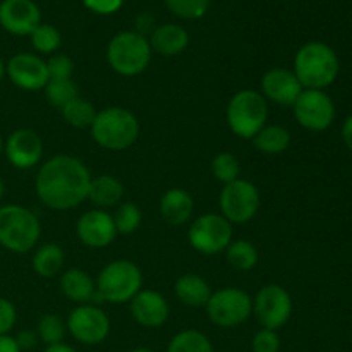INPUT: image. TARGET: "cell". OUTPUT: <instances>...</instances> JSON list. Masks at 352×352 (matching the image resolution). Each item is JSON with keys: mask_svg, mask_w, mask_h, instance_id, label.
<instances>
[{"mask_svg": "<svg viewBox=\"0 0 352 352\" xmlns=\"http://www.w3.org/2000/svg\"><path fill=\"white\" fill-rule=\"evenodd\" d=\"M91 174L79 158L55 155L40 167L34 189L45 206L55 212L74 210L88 199Z\"/></svg>", "mask_w": 352, "mask_h": 352, "instance_id": "6da1fadb", "label": "cell"}, {"mask_svg": "<svg viewBox=\"0 0 352 352\" xmlns=\"http://www.w3.org/2000/svg\"><path fill=\"white\" fill-rule=\"evenodd\" d=\"M292 71L305 89H325L336 82L340 62L330 45L308 41L296 52Z\"/></svg>", "mask_w": 352, "mask_h": 352, "instance_id": "7a4b0ae2", "label": "cell"}, {"mask_svg": "<svg viewBox=\"0 0 352 352\" xmlns=\"http://www.w3.org/2000/svg\"><path fill=\"white\" fill-rule=\"evenodd\" d=\"M89 131L98 146L110 151H124L136 143L140 122L131 110L124 107H109L96 112Z\"/></svg>", "mask_w": 352, "mask_h": 352, "instance_id": "3957f363", "label": "cell"}, {"mask_svg": "<svg viewBox=\"0 0 352 352\" xmlns=\"http://www.w3.org/2000/svg\"><path fill=\"white\" fill-rule=\"evenodd\" d=\"M41 236V223L31 210L21 205L0 206V246L16 254L33 250Z\"/></svg>", "mask_w": 352, "mask_h": 352, "instance_id": "277c9868", "label": "cell"}, {"mask_svg": "<svg viewBox=\"0 0 352 352\" xmlns=\"http://www.w3.org/2000/svg\"><path fill=\"white\" fill-rule=\"evenodd\" d=\"M96 299L122 305L131 302V299L143 287V274L140 267L129 260H116L102 268L96 278Z\"/></svg>", "mask_w": 352, "mask_h": 352, "instance_id": "5b68a950", "label": "cell"}, {"mask_svg": "<svg viewBox=\"0 0 352 352\" xmlns=\"http://www.w3.org/2000/svg\"><path fill=\"white\" fill-rule=\"evenodd\" d=\"M150 41L136 31H120L113 34L107 47V60L120 76H138L146 71L151 62Z\"/></svg>", "mask_w": 352, "mask_h": 352, "instance_id": "8992f818", "label": "cell"}, {"mask_svg": "<svg viewBox=\"0 0 352 352\" xmlns=\"http://www.w3.org/2000/svg\"><path fill=\"white\" fill-rule=\"evenodd\" d=\"M227 124L236 136L253 140L268 122V102L256 89H241L227 105Z\"/></svg>", "mask_w": 352, "mask_h": 352, "instance_id": "52a82bcc", "label": "cell"}, {"mask_svg": "<svg viewBox=\"0 0 352 352\" xmlns=\"http://www.w3.org/2000/svg\"><path fill=\"white\" fill-rule=\"evenodd\" d=\"M205 308L213 325L220 329H234L243 325L253 315V299L243 289L226 287L212 292Z\"/></svg>", "mask_w": 352, "mask_h": 352, "instance_id": "ba28073f", "label": "cell"}, {"mask_svg": "<svg viewBox=\"0 0 352 352\" xmlns=\"http://www.w3.org/2000/svg\"><path fill=\"white\" fill-rule=\"evenodd\" d=\"M188 239L198 253L206 256L219 254L232 243V223L220 213H205L191 223Z\"/></svg>", "mask_w": 352, "mask_h": 352, "instance_id": "9c48e42d", "label": "cell"}, {"mask_svg": "<svg viewBox=\"0 0 352 352\" xmlns=\"http://www.w3.org/2000/svg\"><path fill=\"white\" fill-rule=\"evenodd\" d=\"M260 210V191L246 179L223 184L220 192V215L230 223H246L254 219Z\"/></svg>", "mask_w": 352, "mask_h": 352, "instance_id": "30bf717a", "label": "cell"}, {"mask_svg": "<svg viewBox=\"0 0 352 352\" xmlns=\"http://www.w3.org/2000/svg\"><path fill=\"white\" fill-rule=\"evenodd\" d=\"M253 315L261 329L277 332L292 316L291 294L278 284L263 285L253 299Z\"/></svg>", "mask_w": 352, "mask_h": 352, "instance_id": "8fae6325", "label": "cell"}, {"mask_svg": "<svg viewBox=\"0 0 352 352\" xmlns=\"http://www.w3.org/2000/svg\"><path fill=\"white\" fill-rule=\"evenodd\" d=\"M67 332L85 346H98L110 333V318L95 305H78L67 316Z\"/></svg>", "mask_w": 352, "mask_h": 352, "instance_id": "7c38bea8", "label": "cell"}, {"mask_svg": "<svg viewBox=\"0 0 352 352\" xmlns=\"http://www.w3.org/2000/svg\"><path fill=\"white\" fill-rule=\"evenodd\" d=\"M292 110L299 126L313 133L327 131L336 120V103L323 89H302Z\"/></svg>", "mask_w": 352, "mask_h": 352, "instance_id": "4fadbf2b", "label": "cell"}, {"mask_svg": "<svg viewBox=\"0 0 352 352\" xmlns=\"http://www.w3.org/2000/svg\"><path fill=\"white\" fill-rule=\"evenodd\" d=\"M6 74L14 86L24 91H38L43 89L48 82L47 60L36 54L21 52L10 57L6 64Z\"/></svg>", "mask_w": 352, "mask_h": 352, "instance_id": "5bb4252c", "label": "cell"}, {"mask_svg": "<svg viewBox=\"0 0 352 352\" xmlns=\"http://www.w3.org/2000/svg\"><path fill=\"white\" fill-rule=\"evenodd\" d=\"M41 24V10L33 0H2L0 26L14 36H30Z\"/></svg>", "mask_w": 352, "mask_h": 352, "instance_id": "9a60e30c", "label": "cell"}, {"mask_svg": "<svg viewBox=\"0 0 352 352\" xmlns=\"http://www.w3.org/2000/svg\"><path fill=\"white\" fill-rule=\"evenodd\" d=\"M3 153L12 167L28 170L40 164L43 157V141L33 129H16L3 143Z\"/></svg>", "mask_w": 352, "mask_h": 352, "instance_id": "2e32d148", "label": "cell"}, {"mask_svg": "<svg viewBox=\"0 0 352 352\" xmlns=\"http://www.w3.org/2000/svg\"><path fill=\"white\" fill-rule=\"evenodd\" d=\"M76 232H78L79 241L91 250H103L110 246L119 236L113 217L100 208L82 213L76 226Z\"/></svg>", "mask_w": 352, "mask_h": 352, "instance_id": "e0dca14e", "label": "cell"}, {"mask_svg": "<svg viewBox=\"0 0 352 352\" xmlns=\"http://www.w3.org/2000/svg\"><path fill=\"white\" fill-rule=\"evenodd\" d=\"M302 86L294 71L285 67H274L261 78V95L267 102L280 107H292L301 95Z\"/></svg>", "mask_w": 352, "mask_h": 352, "instance_id": "ac0fdd59", "label": "cell"}, {"mask_svg": "<svg viewBox=\"0 0 352 352\" xmlns=\"http://www.w3.org/2000/svg\"><path fill=\"white\" fill-rule=\"evenodd\" d=\"M131 315H133L134 322L144 329H160L162 325L167 323L170 306L160 292L151 291V289H141L131 299Z\"/></svg>", "mask_w": 352, "mask_h": 352, "instance_id": "d6986e66", "label": "cell"}, {"mask_svg": "<svg viewBox=\"0 0 352 352\" xmlns=\"http://www.w3.org/2000/svg\"><path fill=\"white\" fill-rule=\"evenodd\" d=\"M151 52L164 57H175L181 55L189 45V33L181 24L167 23L157 26L150 34Z\"/></svg>", "mask_w": 352, "mask_h": 352, "instance_id": "ffe728a7", "label": "cell"}, {"mask_svg": "<svg viewBox=\"0 0 352 352\" xmlns=\"http://www.w3.org/2000/svg\"><path fill=\"white\" fill-rule=\"evenodd\" d=\"M195 210L192 196L182 188H172L165 191L160 199V213L170 226H184L189 222Z\"/></svg>", "mask_w": 352, "mask_h": 352, "instance_id": "44dd1931", "label": "cell"}, {"mask_svg": "<svg viewBox=\"0 0 352 352\" xmlns=\"http://www.w3.org/2000/svg\"><path fill=\"white\" fill-rule=\"evenodd\" d=\"M60 291L76 305H89L96 298V284L91 275L79 268H71L60 275Z\"/></svg>", "mask_w": 352, "mask_h": 352, "instance_id": "7402d4cb", "label": "cell"}, {"mask_svg": "<svg viewBox=\"0 0 352 352\" xmlns=\"http://www.w3.org/2000/svg\"><path fill=\"white\" fill-rule=\"evenodd\" d=\"M174 292L179 301L189 308H205L212 296L208 282L198 274H184L175 280Z\"/></svg>", "mask_w": 352, "mask_h": 352, "instance_id": "603a6c76", "label": "cell"}, {"mask_svg": "<svg viewBox=\"0 0 352 352\" xmlns=\"http://www.w3.org/2000/svg\"><path fill=\"white\" fill-rule=\"evenodd\" d=\"M122 196L124 186L116 175L102 174L96 175V177H91L88 199H91L100 210L112 208V206L119 205Z\"/></svg>", "mask_w": 352, "mask_h": 352, "instance_id": "cb8c5ba5", "label": "cell"}, {"mask_svg": "<svg viewBox=\"0 0 352 352\" xmlns=\"http://www.w3.org/2000/svg\"><path fill=\"white\" fill-rule=\"evenodd\" d=\"M65 253L57 243H47L38 248L31 260V267L38 277L50 278L57 275L64 267Z\"/></svg>", "mask_w": 352, "mask_h": 352, "instance_id": "d4e9b609", "label": "cell"}, {"mask_svg": "<svg viewBox=\"0 0 352 352\" xmlns=\"http://www.w3.org/2000/svg\"><path fill=\"white\" fill-rule=\"evenodd\" d=\"M251 141L260 153L278 155L291 144V133L280 124H267Z\"/></svg>", "mask_w": 352, "mask_h": 352, "instance_id": "484cf974", "label": "cell"}, {"mask_svg": "<svg viewBox=\"0 0 352 352\" xmlns=\"http://www.w3.org/2000/svg\"><path fill=\"white\" fill-rule=\"evenodd\" d=\"M167 352H213L212 340L195 329L181 330L168 342Z\"/></svg>", "mask_w": 352, "mask_h": 352, "instance_id": "4316f807", "label": "cell"}, {"mask_svg": "<svg viewBox=\"0 0 352 352\" xmlns=\"http://www.w3.org/2000/svg\"><path fill=\"white\" fill-rule=\"evenodd\" d=\"M60 113L69 126L76 129H86V127H91L96 117V109L91 102L78 96L71 100L64 109H60Z\"/></svg>", "mask_w": 352, "mask_h": 352, "instance_id": "83f0119b", "label": "cell"}, {"mask_svg": "<svg viewBox=\"0 0 352 352\" xmlns=\"http://www.w3.org/2000/svg\"><path fill=\"white\" fill-rule=\"evenodd\" d=\"M227 253V261H229L230 267H234L236 270L248 272L253 270L258 265V250L251 241H232L229 244V248L226 250Z\"/></svg>", "mask_w": 352, "mask_h": 352, "instance_id": "f1b7e54d", "label": "cell"}, {"mask_svg": "<svg viewBox=\"0 0 352 352\" xmlns=\"http://www.w3.org/2000/svg\"><path fill=\"white\" fill-rule=\"evenodd\" d=\"M45 98L55 109H64L71 100L78 98L79 89L72 79H48L45 86Z\"/></svg>", "mask_w": 352, "mask_h": 352, "instance_id": "f546056e", "label": "cell"}, {"mask_svg": "<svg viewBox=\"0 0 352 352\" xmlns=\"http://www.w3.org/2000/svg\"><path fill=\"white\" fill-rule=\"evenodd\" d=\"M65 332H67V327L65 322L55 313H47L40 318L38 322V339L45 344V346H55V344L64 342Z\"/></svg>", "mask_w": 352, "mask_h": 352, "instance_id": "4dcf8cb0", "label": "cell"}, {"mask_svg": "<svg viewBox=\"0 0 352 352\" xmlns=\"http://www.w3.org/2000/svg\"><path fill=\"white\" fill-rule=\"evenodd\" d=\"M31 45L38 54H55L62 45V34L52 24L41 23L33 33L30 34Z\"/></svg>", "mask_w": 352, "mask_h": 352, "instance_id": "1f68e13d", "label": "cell"}, {"mask_svg": "<svg viewBox=\"0 0 352 352\" xmlns=\"http://www.w3.org/2000/svg\"><path fill=\"white\" fill-rule=\"evenodd\" d=\"M112 217L117 234H120V236H131L133 232H136L141 226V220H143V213H141L140 206L131 201L119 205L116 215Z\"/></svg>", "mask_w": 352, "mask_h": 352, "instance_id": "d6a6232c", "label": "cell"}, {"mask_svg": "<svg viewBox=\"0 0 352 352\" xmlns=\"http://www.w3.org/2000/svg\"><path fill=\"white\" fill-rule=\"evenodd\" d=\"M212 174L217 181L229 184V182L241 179V162L237 160L236 155L232 153H219L212 160Z\"/></svg>", "mask_w": 352, "mask_h": 352, "instance_id": "836d02e7", "label": "cell"}, {"mask_svg": "<svg viewBox=\"0 0 352 352\" xmlns=\"http://www.w3.org/2000/svg\"><path fill=\"white\" fill-rule=\"evenodd\" d=\"M165 7L181 19H201L210 9L212 0H164Z\"/></svg>", "mask_w": 352, "mask_h": 352, "instance_id": "e575fe53", "label": "cell"}, {"mask_svg": "<svg viewBox=\"0 0 352 352\" xmlns=\"http://www.w3.org/2000/svg\"><path fill=\"white\" fill-rule=\"evenodd\" d=\"M47 71L50 79H72L74 62L69 55L55 54L47 60Z\"/></svg>", "mask_w": 352, "mask_h": 352, "instance_id": "d590c367", "label": "cell"}, {"mask_svg": "<svg viewBox=\"0 0 352 352\" xmlns=\"http://www.w3.org/2000/svg\"><path fill=\"white\" fill-rule=\"evenodd\" d=\"M253 352H278L280 351V337L275 330L261 329L258 330L251 340Z\"/></svg>", "mask_w": 352, "mask_h": 352, "instance_id": "8d00e7d4", "label": "cell"}, {"mask_svg": "<svg viewBox=\"0 0 352 352\" xmlns=\"http://www.w3.org/2000/svg\"><path fill=\"white\" fill-rule=\"evenodd\" d=\"M17 311L12 302L6 298H0V336H9L10 330L16 327Z\"/></svg>", "mask_w": 352, "mask_h": 352, "instance_id": "74e56055", "label": "cell"}, {"mask_svg": "<svg viewBox=\"0 0 352 352\" xmlns=\"http://www.w3.org/2000/svg\"><path fill=\"white\" fill-rule=\"evenodd\" d=\"M82 3L86 9L98 16H110L124 6V0H82Z\"/></svg>", "mask_w": 352, "mask_h": 352, "instance_id": "f35d334b", "label": "cell"}, {"mask_svg": "<svg viewBox=\"0 0 352 352\" xmlns=\"http://www.w3.org/2000/svg\"><path fill=\"white\" fill-rule=\"evenodd\" d=\"M14 339L21 351H31L38 344V333L34 330H21Z\"/></svg>", "mask_w": 352, "mask_h": 352, "instance_id": "ab89813d", "label": "cell"}, {"mask_svg": "<svg viewBox=\"0 0 352 352\" xmlns=\"http://www.w3.org/2000/svg\"><path fill=\"white\" fill-rule=\"evenodd\" d=\"M155 19H153V16H151V14H140V16H138V19H136V33H140V34H143V36H146V33H153V30H155Z\"/></svg>", "mask_w": 352, "mask_h": 352, "instance_id": "60d3db41", "label": "cell"}, {"mask_svg": "<svg viewBox=\"0 0 352 352\" xmlns=\"http://www.w3.org/2000/svg\"><path fill=\"white\" fill-rule=\"evenodd\" d=\"M0 352H23L17 346L16 339L10 336H0Z\"/></svg>", "mask_w": 352, "mask_h": 352, "instance_id": "b9f144b4", "label": "cell"}, {"mask_svg": "<svg viewBox=\"0 0 352 352\" xmlns=\"http://www.w3.org/2000/svg\"><path fill=\"white\" fill-rule=\"evenodd\" d=\"M342 140L346 143V146L352 150V113L342 124Z\"/></svg>", "mask_w": 352, "mask_h": 352, "instance_id": "7bdbcfd3", "label": "cell"}, {"mask_svg": "<svg viewBox=\"0 0 352 352\" xmlns=\"http://www.w3.org/2000/svg\"><path fill=\"white\" fill-rule=\"evenodd\" d=\"M43 352H76L74 347H71L69 344H55V346H47V349Z\"/></svg>", "mask_w": 352, "mask_h": 352, "instance_id": "ee69618b", "label": "cell"}, {"mask_svg": "<svg viewBox=\"0 0 352 352\" xmlns=\"http://www.w3.org/2000/svg\"><path fill=\"white\" fill-rule=\"evenodd\" d=\"M3 76H6V64H3L2 57H0V82H2Z\"/></svg>", "mask_w": 352, "mask_h": 352, "instance_id": "f6af8a7d", "label": "cell"}, {"mask_svg": "<svg viewBox=\"0 0 352 352\" xmlns=\"http://www.w3.org/2000/svg\"><path fill=\"white\" fill-rule=\"evenodd\" d=\"M3 195H6V182H3V179L0 177V199L3 198Z\"/></svg>", "mask_w": 352, "mask_h": 352, "instance_id": "bcb514c9", "label": "cell"}, {"mask_svg": "<svg viewBox=\"0 0 352 352\" xmlns=\"http://www.w3.org/2000/svg\"><path fill=\"white\" fill-rule=\"evenodd\" d=\"M129 352H155V351L148 349V347H136V349H133V351H129Z\"/></svg>", "mask_w": 352, "mask_h": 352, "instance_id": "7dc6e473", "label": "cell"}, {"mask_svg": "<svg viewBox=\"0 0 352 352\" xmlns=\"http://www.w3.org/2000/svg\"><path fill=\"white\" fill-rule=\"evenodd\" d=\"M3 153V140H2V136H0V155Z\"/></svg>", "mask_w": 352, "mask_h": 352, "instance_id": "c3c4849f", "label": "cell"}]
</instances>
